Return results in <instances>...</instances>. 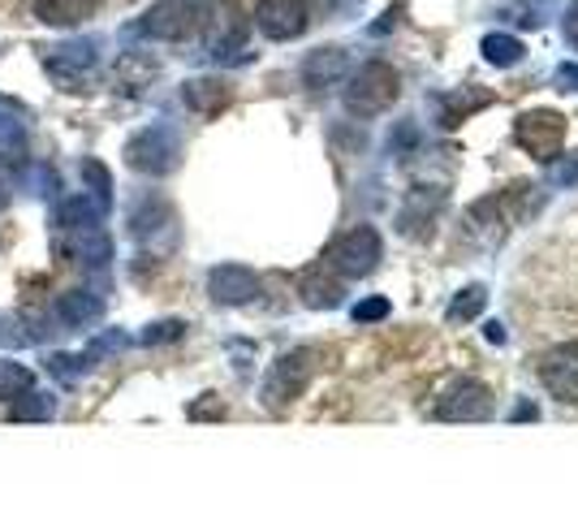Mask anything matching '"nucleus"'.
<instances>
[{
	"label": "nucleus",
	"mask_w": 578,
	"mask_h": 518,
	"mask_svg": "<svg viewBox=\"0 0 578 518\" xmlns=\"http://www.w3.org/2000/svg\"><path fill=\"white\" fill-rule=\"evenodd\" d=\"M484 52H488V61H497V65H514L518 61V40H505V35H493V40H484Z\"/></svg>",
	"instance_id": "nucleus-29"
},
{
	"label": "nucleus",
	"mask_w": 578,
	"mask_h": 518,
	"mask_svg": "<svg viewBox=\"0 0 578 518\" xmlns=\"http://www.w3.org/2000/svg\"><path fill=\"white\" fill-rule=\"evenodd\" d=\"M57 415V402H52V394H39V389H31V394H22V398L13 402V419H22V424H43V419H52Z\"/></svg>",
	"instance_id": "nucleus-24"
},
{
	"label": "nucleus",
	"mask_w": 578,
	"mask_h": 518,
	"mask_svg": "<svg viewBox=\"0 0 578 518\" xmlns=\"http://www.w3.org/2000/svg\"><path fill=\"white\" fill-rule=\"evenodd\" d=\"M100 316H104V298L95 290H65L57 298V319L70 324V328H87V324H95Z\"/></svg>",
	"instance_id": "nucleus-13"
},
{
	"label": "nucleus",
	"mask_w": 578,
	"mask_h": 518,
	"mask_svg": "<svg viewBox=\"0 0 578 518\" xmlns=\"http://www.w3.org/2000/svg\"><path fill=\"white\" fill-rule=\"evenodd\" d=\"M152 79H155L152 57H143V52H125V57H116V65H113V87L116 91L134 95V91H143Z\"/></svg>",
	"instance_id": "nucleus-17"
},
{
	"label": "nucleus",
	"mask_w": 578,
	"mask_h": 518,
	"mask_svg": "<svg viewBox=\"0 0 578 518\" xmlns=\"http://www.w3.org/2000/svg\"><path fill=\"white\" fill-rule=\"evenodd\" d=\"M91 367H95L91 355H48V372H52L61 385H78Z\"/></svg>",
	"instance_id": "nucleus-25"
},
{
	"label": "nucleus",
	"mask_w": 578,
	"mask_h": 518,
	"mask_svg": "<svg viewBox=\"0 0 578 518\" xmlns=\"http://www.w3.org/2000/svg\"><path fill=\"white\" fill-rule=\"evenodd\" d=\"M393 307H388V298H367V303H358L349 316H354V324H376V319H385Z\"/></svg>",
	"instance_id": "nucleus-30"
},
{
	"label": "nucleus",
	"mask_w": 578,
	"mask_h": 518,
	"mask_svg": "<svg viewBox=\"0 0 578 518\" xmlns=\"http://www.w3.org/2000/svg\"><path fill=\"white\" fill-rule=\"evenodd\" d=\"M194 27H199V4L194 0H160L143 13L139 27H130V35H143V40H186Z\"/></svg>",
	"instance_id": "nucleus-4"
},
{
	"label": "nucleus",
	"mask_w": 578,
	"mask_h": 518,
	"mask_svg": "<svg viewBox=\"0 0 578 518\" xmlns=\"http://www.w3.org/2000/svg\"><path fill=\"white\" fill-rule=\"evenodd\" d=\"M178 156H182V139L169 130V125H148L143 134H134L125 143V164L134 173H148V177H164L178 169Z\"/></svg>",
	"instance_id": "nucleus-3"
},
{
	"label": "nucleus",
	"mask_w": 578,
	"mask_h": 518,
	"mask_svg": "<svg viewBox=\"0 0 578 518\" xmlns=\"http://www.w3.org/2000/svg\"><path fill=\"white\" fill-rule=\"evenodd\" d=\"M566 40L578 48V4H570V13H566Z\"/></svg>",
	"instance_id": "nucleus-31"
},
{
	"label": "nucleus",
	"mask_w": 578,
	"mask_h": 518,
	"mask_svg": "<svg viewBox=\"0 0 578 518\" xmlns=\"http://www.w3.org/2000/svg\"><path fill=\"white\" fill-rule=\"evenodd\" d=\"M436 415H440V419H488V415H493V398H488L484 385L463 380V385H454V389L440 398Z\"/></svg>",
	"instance_id": "nucleus-12"
},
{
	"label": "nucleus",
	"mask_w": 578,
	"mask_h": 518,
	"mask_svg": "<svg viewBox=\"0 0 578 518\" xmlns=\"http://www.w3.org/2000/svg\"><path fill=\"white\" fill-rule=\"evenodd\" d=\"M95 40H74V43H57V48H43V70L52 74V82H61V91H82V82L91 79L95 70Z\"/></svg>",
	"instance_id": "nucleus-5"
},
{
	"label": "nucleus",
	"mask_w": 578,
	"mask_h": 518,
	"mask_svg": "<svg viewBox=\"0 0 578 518\" xmlns=\"http://www.w3.org/2000/svg\"><path fill=\"white\" fill-rule=\"evenodd\" d=\"M557 182L575 186V182H578V160H575V164H557Z\"/></svg>",
	"instance_id": "nucleus-32"
},
{
	"label": "nucleus",
	"mask_w": 578,
	"mask_h": 518,
	"mask_svg": "<svg viewBox=\"0 0 578 518\" xmlns=\"http://www.w3.org/2000/svg\"><path fill=\"white\" fill-rule=\"evenodd\" d=\"M255 27L268 40H298L307 31V4L303 0H260L255 4Z\"/></svg>",
	"instance_id": "nucleus-8"
},
{
	"label": "nucleus",
	"mask_w": 578,
	"mask_h": 518,
	"mask_svg": "<svg viewBox=\"0 0 578 518\" xmlns=\"http://www.w3.org/2000/svg\"><path fill=\"white\" fill-rule=\"evenodd\" d=\"M484 303H488V290H484V285H466L463 294L449 303V319H454V324H458V319H475L484 312Z\"/></svg>",
	"instance_id": "nucleus-27"
},
{
	"label": "nucleus",
	"mask_w": 578,
	"mask_h": 518,
	"mask_svg": "<svg viewBox=\"0 0 578 518\" xmlns=\"http://www.w3.org/2000/svg\"><path fill=\"white\" fill-rule=\"evenodd\" d=\"M31 389H36V372L27 363L0 359V402H18Z\"/></svg>",
	"instance_id": "nucleus-22"
},
{
	"label": "nucleus",
	"mask_w": 578,
	"mask_h": 518,
	"mask_svg": "<svg viewBox=\"0 0 578 518\" xmlns=\"http://www.w3.org/2000/svg\"><path fill=\"white\" fill-rule=\"evenodd\" d=\"M346 74V52L342 48H320V52H311L307 65H303V79L307 87H333V82Z\"/></svg>",
	"instance_id": "nucleus-19"
},
{
	"label": "nucleus",
	"mask_w": 578,
	"mask_h": 518,
	"mask_svg": "<svg viewBox=\"0 0 578 518\" xmlns=\"http://www.w3.org/2000/svg\"><path fill=\"white\" fill-rule=\"evenodd\" d=\"M182 100L191 104L194 113H203V118H216L225 104L233 100L230 82L225 79H191L182 87Z\"/></svg>",
	"instance_id": "nucleus-16"
},
{
	"label": "nucleus",
	"mask_w": 578,
	"mask_h": 518,
	"mask_svg": "<svg viewBox=\"0 0 578 518\" xmlns=\"http://www.w3.org/2000/svg\"><path fill=\"white\" fill-rule=\"evenodd\" d=\"M381 255H385L381 234H376L372 225H354V230H346L342 238L328 246L324 264H328L337 277H367V273L381 264Z\"/></svg>",
	"instance_id": "nucleus-2"
},
{
	"label": "nucleus",
	"mask_w": 578,
	"mask_h": 518,
	"mask_svg": "<svg viewBox=\"0 0 578 518\" xmlns=\"http://www.w3.org/2000/svg\"><path fill=\"white\" fill-rule=\"evenodd\" d=\"M514 419H536V406H527V402H523V406L514 410Z\"/></svg>",
	"instance_id": "nucleus-33"
},
{
	"label": "nucleus",
	"mask_w": 578,
	"mask_h": 518,
	"mask_svg": "<svg viewBox=\"0 0 578 518\" xmlns=\"http://www.w3.org/2000/svg\"><path fill=\"white\" fill-rule=\"evenodd\" d=\"M561 139H566V121L557 118V113H527V118L518 121V143L531 156L552 160L557 148H561Z\"/></svg>",
	"instance_id": "nucleus-10"
},
{
	"label": "nucleus",
	"mask_w": 578,
	"mask_h": 518,
	"mask_svg": "<svg viewBox=\"0 0 578 518\" xmlns=\"http://www.w3.org/2000/svg\"><path fill=\"white\" fill-rule=\"evenodd\" d=\"M82 177H87V195L109 212L113 207V177H109V169L100 160H82Z\"/></svg>",
	"instance_id": "nucleus-23"
},
{
	"label": "nucleus",
	"mask_w": 578,
	"mask_h": 518,
	"mask_svg": "<svg viewBox=\"0 0 578 518\" xmlns=\"http://www.w3.org/2000/svg\"><path fill=\"white\" fill-rule=\"evenodd\" d=\"M311 372H315V351H290V355H281L276 367L268 372V380H264V402L268 406L294 402L307 389Z\"/></svg>",
	"instance_id": "nucleus-6"
},
{
	"label": "nucleus",
	"mask_w": 578,
	"mask_h": 518,
	"mask_svg": "<svg viewBox=\"0 0 578 518\" xmlns=\"http://www.w3.org/2000/svg\"><path fill=\"white\" fill-rule=\"evenodd\" d=\"M207 294L221 303V307H242V303H255L260 298V277L242 264H221L207 273Z\"/></svg>",
	"instance_id": "nucleus-9"
},
{
	"label": "nucleus",
	"mask_w": 578,
	"mask_h": 518,
	"mask_svg": "<svg viewBox=\"0 0 578 518\" xmlns=\"http://www.w3.org/2000/svg\"><path fill=\"white\" fill-rule=\"evenodd\" d=\"M397 91H402V79H397V70L385 65V61H367L346 87V109L354 118H381L388 104L397 100Z\"/></svg>",
	"instance_id": "nucleus-1"
},
{
	"label": "nucleus",
	"mask_w": 578,
	"mask_h": 518,
	"mask_svg": "<svg viewBox=\"0 0 578 518\" xmlns=\"http://www.w3.org/2000/svg\"><path fill=\"white\" fill-rule=\"evenodd\" d=\"M130 234L139 242H155V234H173V212L164 200H143L130 207Z\"/></svg>",
	"instance_id": "nucleus-15"
},
{
	"label": "nucleus",
	"mask_w": 578,
	"mask_h": 518,
	"mask_svg": "<svg viewBox=\"0 0 578 518\" xmlns=\"http://www.w3.org/2000/svg\"><path fill=\"white\" fill-rule=\"evenodd\" d=\"M182 333H186L182 319H155L148 333H139V342H143V346H160V342H178Z\"/></svg>",
	"instance_id": "nucleus-28"
},
{
	"label": "nucleus",
	"mask_w": 578,
	"mask_h": 518,
	"mask_svg": "<svg viewBox=\"0 0 578 518\" xmlns=\"http://www.w3.org/2000/svg\"><path fill=\"white\" fill-rule=\"evenodd\" d=\"M57 225L61 230H82V225H104V207L91 195H70L57 207Z\"/></svg>",
	"instance_id": "nucleus-20"
},
{
	"label": "nucleus",
	"mask_w": 578,
	"mask_h": 518,
	"mask_svg": "<svg viewBox=\"0 0 578 518\" xmlns=\"http://www.w3.org/2000/svg\"><path fill=\"white\" fill-rule=\"evenodd\" d=\"M65 251L74 255L82 268H109L113 238H109L104 225H82V230H65Z\"/></svg>",
	"instance_id": "nucleus-11"
},
{
	"label": "nucleus",
	"mask_w": 578,
	"mask_h": 518,
	"mask_svg": "<svg viewBox=\"0 0 578 518\" xmlns=\"http://www.w3.org/2000/svg\"><path fill=\"white\" fill-rule=\"evenodd\" d=\"M540 385L557 402H578V342L552 346L540 359Z\"/></svg>",
	"instance_id": "nucleus-7"
},
{
	"label": "nucleus",
	"mask_w": 578,
	"mask_h": 518,
	"mask_svg": "<svg viewBox=\"0 0 578 518\" xmlns=\"http://www.w3.org/2000/svg\"><path fill=\"white\" fill-rule=\"evenodd\" d=\"M303 303L307 307H337L342 303V277L328 264L311 268L307 277H303Z\"/></svg>",
	"instance_id": "nucleus-18"
},
{
	"label": "nucleus",
	"mask_w": 578,
	"mask_h": 518,
	"mask_svg": "<svg viewBox=\"0 0 578 518\" xmlns=\"http://www.w3.org/2000/svg\"><path fill=\"white\" fill-rule=\"evenodd\" d=\"M22 182L31 186V195H39V200H52L61 191V177H57L52 164H22Z\"/></svg>",
	"instance_id": "nucleus-26"
},
{
	"label": "nucleus",
	"mask_w": 578,
	"mask_h": 518,
	"mask_svg": "<svg viewBox=\"0 0 578 518\" xmlns=\"http://www.w3.org/2000/svg\"><path fill=\"white\" fill-rule=\"evenodd\" d=\"M31 152V139H27V125L13 118L9 109H0V160L9 164H22Z\"/></svg>",
	"instance_id": "nucleus-21"
},
{
	"label": "nucleus",
	"mask_w": 578,
	"mask_h": 518,
	"mask_svg": "<svg viewBox=\"0 0 578 518\" xmlns=\"http://www.w3.org/2000/svg\"><path fill=\"white\" fill-rule=\"evenodd\" d=\"M100 4L104 0H36V18L43 27H82Z\"/></svg>",
	"instance_id": "nucleus-14"
},
{
	"label": "nucleus",
	"mask_w": 578,
	"mask_h": 518,
	"mask_svg": "<svg viewBox=\"0 0 578 518\" xmlns=\"http://www.w3.org/2000/svg\"><path fill=\"white\" fill-rule=\"evenodd\" d=\"M4 207H9V182L0 177V212H4Z\"/></svg>",
	"instance_id": "nucleus-34"
}]
</instances>
